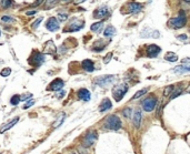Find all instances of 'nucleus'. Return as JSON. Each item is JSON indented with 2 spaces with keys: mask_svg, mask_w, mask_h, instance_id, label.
<instances>
[{
  "mask_svg": "<svg viewBox=\"0 0 190 154\" xmlns=\"http://www.w3.org/2000/svg\"><path fill=\"white\" fill-rule=\"evenodd\" d=\"M78 98L84 101H89L90 100V92L87 89H80L78 91Z\"/></svg>",
  "mask_w": 190,
  "mask_h": 154,
  "instance_id": "nucleus-19",
  "label": "nucleus"
},
{
  "mask_svg": "<svg viewBox=\"0 0 190 154\" xmlns=\"http://www.w3.org/2000/svg\"><path fill=\"white\" fill-rule=\"evenodd\" d=\"M44 60H46V58H44V53H40V52H38V51H35L32 55H31V57L29 58L28 62L33 67H40L41 64L44 62Z\"/></svg>",
  "mask_w": 190,
  "mask_h": 154,
  "instance_id": "nucleus-5",
  "label": "nucleus"
},
{
  "mask_svg": "<svg viewBox=\"0 0 190 154\" xmlns=\"http://www.w3.org/2000/svg\"><path fill=\"white\" fill-rule=\"evenodd\" d=\"M97 139H98V134H97V132H96V131H91V132L87 133V135L84 136L82 145H84V147H90L92 144L97 141Z\"/></svg>",
  "mask_w": 190,
  "mask_h": 154,
  "instance_id": "nucleus-6",
  "label": "nucleus"
},
{
  "mask_svg": "<svg viewBox=\"0 0 190 154\" xmlns=\"http://www.w3.org/2000/svg\"><path fill=\"white\" fill-rule=\"evenodd\" d=\"M178 38H179L180 40H187V36H186V34H180V36H178Z\"/></svg>",
  "mask_w": 190,
  "mask_h": 154,
  "instance_id": "nucleus-42",
  "label": "nucleus"
},
{
  "mask_svg": "<svg viewBox=\"0 0 190 154\" xmlns=\"http://www.w3.org/2000/svg\"><path fill=\"white\" fill-rule=\"evenodd\" d=\"M122 114H124V117H132V109L131 108H126L124 111H122Z\"/></svg>",
  "mask_w": 190,
  "mask_h": 154,
  "instance_id": "nucleus-30",
  "label": "nucleus"
},
{
  "mask_svg": "<svg viewBox=\"0 0 190 154\" xmlns=\"http://www.w3.org/2000/svg\"><path fill=\"white\" fill-rule=\"evenodd\" d=\"M57 1H58V0H47V1H46V4H44V7L46 8L52 7V6H55V4H57Z\"/></svg>",
  "mask_w": 190,
  "mask_h": 154,
  "instance_id": "nucleus-32",
  "label": "nucleus"
},
{
  "mask_svg": "<svg viewBox=\"0 0 190 154\" xmlns=\"http://www.w3.org/2000/svg\"><path fill=\"white\" fill-rule=\"evenodd\" d=\"M115 33H116V29L112 26H108L105 29V31H103V36L107 38H110L112 37V36H115Z\"/></svg>",
  "mask_w": 190,
  "mask_h": 154,
  "instance_id": "nucleus-21",
  "label": "nucleus"
},
{
  "mask_svg": "<svg viewBox=\"0 0 190 154\" xmlns=\"http://www.w3.org/2000/svg\"><path fill=\"white\" fill-rule=\"evenodd\" d=\"M142 38H159L160 33L158 30H152L149 29V28H146L141 31V34H140Z\"/></svg>",
  "mask_w": 190,
  "mask_h": 154,
  "instance_id": "nucleus-14",
  "label": "nucleus"
},
{
  "mask_svg": "<svg viewBox=\"0 0 190 154\" xmlns=\"http://www.w3.org/2000/svg\"><path fill=\"white\" fill-rule=\"evenodd\" d=\"M56 51H57V48H56V46L52 40H48L44 44V48H42V53L44 55H55Z\"/></svg>",
  "mask_w": 190,
  "mask_h": 154,
  "instance_id": "nucleus-9",
  "label": "nucleus"
},
{
  "mask_svg": "<svg viewBox=\"0 0 190 154\" xmlns=\"http://www.w3.org/2000/svg\"><path fill=\"white\" fill-rule=\"evenodd\" d=\"M31 93H27V94H23V96H20V99H21V101H28L29 100V98H31Z\"/></svg>",
  "mask_w": 190,
  "mask_h": 154,
  "instance_id": "nucleus-36",
  "label": "nucleus"
},
{
  "mask_svg": "<svg viewBox=\"0 0 190 154\" xmlns=\"http://www.w3.org/2000/svg\"><path fill=\"white\" fill-rule=\"evenodd\" d=\"M71 154H76V153H71Z\"/></svg>",
  "mask_w": 190,
  "mask_h": 154,
  "instance_id": "nucleus-49",
  "label": "nucleus"
},
{
  "mask_svg": "<svg viewBox=\"0 0 190 154\" xmlns=\"http://www.w3.org/2000/svg\"><path fill=\"white\" fill-rule=\"evenodd\" d=\"M148 90H149V89H148V88H146V89H141V90H140V91H138V92H137V93H136V94H135V96H132V98H131V100L139 99V98H140V96H142L143 94H146L147 92H148Z\"/></svg>",
  "mask_w": 190,
  "mask_h": 154,
  "instance_id": "nucleus-26",
  "label": "nucleus"
},
{
  "mask_svg": "<svg viewBox=\"0 0 190 154\" xmlns=\"http://www.w3.org/2000/svg\"><path fill=\"white\" fill-rule=\"evenodd\" d=\"M185 2H187V4H190V0H183Z\"/></svg>",
  "mask_w": 190,
  "mask_h": 154,
  "instance_id": "nucleus-46",
  "label": "nucleus"
},
{
  "mask_svg": "<svg viewBox=\"0 0 190 154\" xmlns=\"http://www.w3.org/2000/svg\"><path fill=\"white\" fill-rule=\"evenodd\" d=\"M1 20L4 22H14L15 20H14V18L12 17H9V16H4L2 18H1Z\"/></svg>",
  "mask_w": 190,
  "mask_h": 154,
  "instance_id": "nucleus-35",
  "label": "nucleus"
},
{
  "mask_svg": "<svg viewBox=\"0 0 190 154\" xmlns=\"http://www.w3.org/2000/svg\"><path fill=\"white\" fill-rule=\"evenodd\" d=\"M46 28H47L49 31H52V32H55V31H58L59 30V22L57 20V18L55 17H51V18H49L46 22Z\"/></svg>",
  "mask_w": 190,
  "mask_h": 154,
  "instance_id": "nucleus-10",
  "label": "nucleus"
},
{
  "mask_svg": "<svg viewBox=\"0 0 190 154\" xmlns=\"http://www.w3.org/2000/svg\"><path fill=\"white\" fill-rule=\"evenodd\" d=\"M41 21H42V18H38V19H37V20H36V21L33 22V23H32V26H31V27H32L33 29H37V28L39 27V25H40V23H41Z\"/></svg>",
  "mask_w": 190,
  "mask_h": 154,
  "instance_id": "nucleus-34",
  "label": "nucleus"
},
{
  "mask_svg": "<svg viewBox=\"0 0 190 154\" xmlns=\"http://www.w3.org/2000/svg\"><path fill=\"white\" fill-rule=\"evenodd\" d=\"M10 73H11V69H10V68H5V69L2 70L1 72H0V74H1L2 77H8V76H9Z\"/></svg>",
  "mask_w": 190,
  "mask_h": 154,
  "instance_id": "nucleus-33",
  "label": "nucleus"
},
{
  "mask_svg": "<svg viewBox=\"0 0 190 154\" xmlns=\"http://www.w3.org/2000/svg\"><path fill=\"white\" fill-rule=\"evenodd\" d=\"M173 89H175L173 85H168V87H166V88H164V96H170L172 92H173Z\"/></svg>",
  "mask_w": 190,
  "mask_h": 154,
  "instance_id": "nucleus-27",
  "label": "nucleus"
},
{
  "mask_svg": "<svg viewBox=\"0 0 190 154\" xmlns=\"http://www.w3.org/2000/svg\"><path fill=\"white\" fill-rule=\"evenodd\" d=\"M111 108H112L111 101H110L108 98H105V99L101 101L100 105H99V111H100V112H106V111L110 110Z\"/></svg>",
  "mask_w": 190,
  "mask_h": 154,
  "instance_id": "nucleus-16",
  "label": "nucleus"
},
{
  "mask_svg": "<svg viewBox=\"0 0 190 154\" xmlns=\"http://www.w3.org/2000/svg\"><path fill=\"white\" fill-rule=\"evenodd\" d=\"M187 90H188V92H190V84H189V87H188V89H187Z\"/></svg>",
  "mask_w": 190,
  "mask_h": 154,
  "instance_id": "nucleus-47",
  "label": "nucleus"
},
{
  "mask_svg": "<svg viewBox=\"0 0 190 154\" xmlns=\"http://www.w3.org/2000/svg\"><path fill=\"white\" fill-rule=\"evenodd\" d=\"M27 16H32V15H36L37 13V11L36 10H31V11H27L26 12Z\"/></svg>",
  "mask_w": 190,
  "mask_h": 154,
  "instance_id": "nucleus-41",
  "label": "nucleus"
},
{
  "mask_svg": "<svg viewBox=\"0 0 190 154\" xmlns=\"http://www.w3.org/2000/svg\"><path fill=\"white\" fill-rule=\"evenodd\" d=\"M128 91V85L127 84H119L117 87H115L112 90V96L113 99L116 100L117 102L121 101V99L124 96V94Z\"/></svg>",
  "mask_w": 190,
  "mask_h": 154,
  "instance_id": "nucleus-3",
  "label": "nucleus"
},
{
  "mask_svg": "<svg viewBox=\"0 0 190 154\" xmlns=\"http://www.w3.org/2000/svg\"><path fill=\"white\" fill-rule=\"evenodd\" d=\"M21 101V99H20V96H18V94H16V96H14L12 98H11L10 100V103L12 104V105H18V103Z\"/></svg>",
  "mask_w": 190,
  "mask_h": 154,
  "instance_id": "nucleus-28",
  "label": "nucleus"
},
{
  "mask_svg": "<svg viewBox=\"0 0 190 154\" xmlns=\"http://www.w3.org/2000/svg\"><path fill=\"white\" fill-rule=\"evenodd\" d=\"M161 51V48L158 47L157 44H149L147 47V57L149 58H156Z\"/></svg>",
  "mask_w": 190,
  "mask_h": 154,
  "instance_id": "nucleus-11",
  "label": "nucleus"
},
{
  "mask_svg": "<svg viewBox=\"0 0 190 154\" xmlns=\"http://www.w3.org/2000/svg\"><path fill=\"white\" fill-rule=\"evenodd\" d=\"M103 126L107 130H113V131H117L121 128V120L117 115H109L106 117V120L103 122Z\"/></svg>",
  "mask_w": 190,
  "mask_h": 154,
  "instance_id": "nucleus-2",
  "label": "nucleus"
},
{
  "mask_svg": "<svg viewBox=\"0 0 190 154\" xmlns=\"http://www.w3.org/2000/svg\"><path fill=\"white\" fill-rule=\"evenodd\" d=\"M164 59L169 62H176L178 60V55L173 52H167V55H164Z\"/></svg>",
  "mask_w": 190,
  "mask_h": 154,
  "instance_id": "nucleus-23",
  "label": "nucleus"
},
{
  "mask_svg": "<svg viewBox=\"0 0 190 154\" xmlns=\"http://www.w3.org/2000/svg\"><path fill=\"white\" fill-rule=\"evenodd\" d=\"M111 58H112V52H110V53H108V55L105 57V59H103V62L105 63H108L109 62V60H111Z\"/></svg>",
  "mask_w": 190,
  "mask_h": 154,
  "instance_id": "nucleus-38",
  "label": "nucleus"
},
{
  "mask_svg": "<svg viewBox=\"0 0 190 154\" xmlns=\"http://www.w3.org/2000/svg\"><path fill=\"white\" fill-rule=\"evenodd\" d=\"M143 8V4H139V2H129L127 4V9H128V12L129 13H137L139 11H141Z\"/></svg>",
  "mask_w": 190,
  "mask_h": 154,
  "instance_id": "nucleus-13",
  "label": "nucleus"
},
{
  "mask_svg": "<svg viewBox=\"0 0 190 154\" xmlns=\"http://www.w3.org/2000/svg\"><path fill=\"white\" fill-rule=\"evenodd\" d=\"M173 72L176 73H185V72H190V66L186 67V66H178L173 68Z\"/></svg>",
  "mask_w": 190,
  "mask_h": 154,
  "instance_id": "nucleus-22",
  "label": "nucleus"
},
{
  "mask_svg": "<svg viewBox=\"0 0 190 154\" xmlns=\"http://www.w3.org/2000/svg\"><path fill=\"white\" fill-rule=\"evenodd\" d=\"M86 0H77V4H81V2H84Z\"/></svg>",
  "mask_w": 190,
  "mask_h": 154,
  "instance_id": "nucleus-45",
  "label": "nucleus"
},
{
  "mask_svg": "<svg viewBox=\"0 0 190 154\" xmlns=\"http://www.w3.org/2000/svg\"><path fill=\"white\" fill-rule=\"evenodd\" d=\"M187 23V16H186V12L183 10H180L179 13H178V17H176V18H172L170 19L168 21V26L172 29H180V28H182L185 27V25Z\"/></svg>",
  "mask_w": 190,
  "mask_h": 154,
  "instance_id": "nucleus-1",
  "label": "nucleus"
},
{
  "mask_svg": "<svg viewBox=\"0 0 190 154\" xmlns=\"http://www.w3.org/2000/svg\"><path fill=\"white\" fill-rule=\"evenodd\" d=\"M84 27V21L82 20H78V19H75L69 26L67 27L68 29H65V31H70V32H73V31H79Z\"/></svg>",
  "mask_w": 190,
  "mask_h": 154,
  "instance_id": "nucleus-8",
  "label": "nucleus"
},
{
  "mask_svg": "<svg viewBox=\"0 0 190 154\" xmlns=\"http://www.w3.org/2000/svg\"><path fill=\"white\" fill-rule=\"evenodd\" d=\"M18 121H19V117H16V119H14V120H11L9 123H7V124H5L2 128L0 129V133H4V132H6L7 130H9V129H11L12 126L15 124H17L18 123Z\"/></svg>",
  "mask_w": 190,
  "mask_h": 154,
  "instance_id": "nucleus-20",
  "label": "nucleus"
},
{
  "mask_svg": "<svg viewBox=\"0 0 190 154\" xmlns=\"http://www.w3.org/2000/svg\"><path fill=\"white\" fill-rule=\"evenodd\" d=\"M103 22H95V23L91 25L90 29H91V31H93V32H99V31L101 30V28H103Z\"/></svg>",
  "mask_w": 190,
  "mask_h": 154,
  "instance_id": "nucleus-25",
  "label": "nucleus"
},
{
  "mask_svg": "<svg viewBox=\"0 0 190 154\" xmlns=\"http://www.w3.org/2000/svg\"><path fill=\"white\" fill-rule=\"evenodd\" d=\"M44 1V0H37L36 2H35V4H32V7H38V6H40V4H42Z\"/></svg>",
  "mask_w": 190,
  "mask_h": 154,
  "instance_id": "nucleus-40",
  "label": "nucleus"
},
{
  "mask_svg": "<svg viewBox=\"0 0 190 154\" xmlns=\"http://www.w3.org/2000/svg\"><path fill=\"white\" fill-rule=\"evenodd\" d=\"M81 66H82L84 71H87V72H92V71L95 70V64H93V62H92L91 60H89V59L84 60L82 63H81Z\"/></svg>",
  "mask_w": 190,
  "mask_h": 154,
  "instance_id": "nucleus-18",
  "label": "nucleus"
},
{
  "mask_svg": "<svg viewBox=\"0 0 190 154\" xmlns=\"http://www.w3.org/2000/svg\"><path fill=\"white\" fill-rule=\"evenodd\" d=\"M63 96H65V91H60L58 94H57V98H62Z\"/></svg>",
  "mask_w": 190,
  "mask_h": 154,
  "instance_id": "nucleus-43",
  "label": "nucleus"
},
{
  "mask_svg": "<svg viewBox=\"0 0 190 154\" xmlns=\"http://www.w3.org/2000/svg\"><path fill=\"white\" fill-rule=\"evenodd\" d=\"M181 92H182V88H179V89H177V90H175L173 89V93H171L170 94V99H175L176 96H178L179 94H181Z\"/></svg>",
  "mask_w": 190,
  "mask_h": 154,
  "instance_id": "nucleus-31",
  "label": "nucleus"
},
{
  "mask_svg": "<svg viewBox=\"0 0 190 154\" xmlns=\"http://www.w3.org/2000/svg\"><path fill=\"white\" fill-rule=\"evenodd\" d=\"M79 153H80V154H87V153H86V152H84V150H82L81 147H80V149H79Z\"/></svg>",
  "mask_w": 190,
  "mask_h": 154,
  "instance_id": "nucleus-44",
  "label": "nucleus"
},
{
  "mask_svg": "<svg viewBox=\"0 0 190 154\" xmlns=\"http://www.w3.org/2000/svg\"><path fill=\"white\" fill-rule=\"evenodd\" d=\"M0 4H1L2 8L7 9V8H9L12 4V1L11 0H0Z\"/></svg>",
  "mask_w": 190,
  "mask_h": 154,
  "instance_id": "nucleus-29",
  "label": "nucleus"
},
{
  "mask_svg": "<svg viewBox=\"0 0 190 154\" xmlns=\"http://www.w3.org/2000/svg\"><path fill=\"white\" fill-rule=\"evenodd\" d=\"M108 15H109V9H108L107 7L98 8V9L95 10V12H93V17L97 19L105 18V17H107Z\"/></svg>",
  "mask_w": 190,
  "mask_h": 154,
  "instance_id": "nucleus-15",
  "label": "nucleus"
},
{
  "mask_svg": "<svg viewBox=\"0 0 190 154\" xmlns=\"http://www.w3.org/2000/svg\"><path fill=\"white\" fill-rule=\"evenodd\" d=\"M115 79V76H109V74H107V76H100V77H97L95 79V83L99 87H106L108 85L109 83L112 82V80Z\"/></svg>",
  "mask_w": 190,
  "mask_h": 154,
  "instance_id": "nucleus-7",
  "label": "nucleus"
},
{
  "mask_svg": "<svg viewBox=\"0 0 190 154\" xmlns=\"http://www.w3.org/2000/svg\"><path fill=\"white\" fill-rule=\"evenodd\" d=\"M141 117H142V114H141V110L140 109H136L135 113H133V125L136 128H139L140 126V123H141Z\"/></svg>",
  "mask_w": 190,
  "mask_h": 154,
  "instance_id": "nucleus-17",
  "label": "nucleus"
},
{
  "mask_svg": "<svg viewBox=\"0 0 190 154\" xmlns=\"http://www.w3.org/2000/svg\"><path fill=\"white\" fill-rule=\"evenodd\" d=\"M157 102L158 100L156 96H148V98H146V99L142 101V109L145 111H147V112H151L152 110H155V108L157 106Z\"/></svg>",
  "mask_w": 190,
  "mask_h": 154,
  "instance_id": "nucleus-4",
  "label": "nucleus"
},
{
  "mask_svg": "<svg viewBox=\"0 0 190 154\" xmlns=\"http://www.w3.org/2000/svg\"><path fill=\"white\" fill-rule=\"evenodd\" d=\"M33 104H35V100H30V101H28V102L23 105V109H29L30 106H32Z\"/></svg>",
  "mask_w": 190,
  "mask_h": 154,
  "instance_id": "nucleus-37",
  "label": "nucleus"
},
{
  "mask_svg": "<svg viewBox=\"0 0 190 154\" xmlns=\"http://www.w3.org/2000/svg\"><path fill=\"white\" fill-rule=\"evenodd\" d=\"M65 85V82L61 79H56L55 81H52L50 84L48 85L47 90L48 91H60Z\"/></svg>",
  "mask_w": 190,
  "mask_h": 154,
  "instance_id": "nucleus-12",
  "label": "nucleus"
},
{
  "mask_svg": "<svg viewBox=\"0 0 190 154\" xmlns=\"http://www.w3.org/2000/svg\"><path fill=\"white\" fill-rule=\"evenodd\" d=\"M62 1H65V2H66V1H69V0H62Z\"/></svg>",
  "mask_w": 190,
  "mask_h": 154,
  "instance_id": "nucleus-48",
  "label": "nucleus"
},
{
  "mask_svg": "<svg viewBox=\"0 0 190 154\" xmlns=\"http://www.w3.org/2000/svg\"><path fill=\"white\" fill-rule=\"evenodd\" d=\"M65 119H66V114L63 113V112L59 114L58 119H57V121L54 123V128H58L59 125H61V123L63 122V120H65Z\"/></svg>",
  "mask_w": 190,
  "mask_h": 154,
  "instance_id": "nucleus-24",
  "label": "nucleus"
},
{
  "mask_svg": "<svg viewBox=\"0 0 190 154\" xmlns=\"http://www.w3.org/2000/svg\"><path fill=\"white\" fill-rule=\"evenodd\" d=\"M58 18L60 21H65V20H67V18H68V15H66V13H60V15L58 16Z\"/></svg>",
  "mask_w": 190,
  "mask_h": 154,
  "instance_id": "nucleus-39",
  "label": "nucleus"
}]
</instances>
